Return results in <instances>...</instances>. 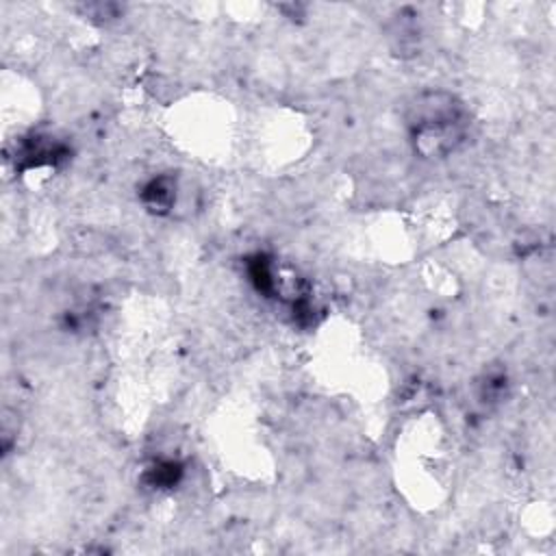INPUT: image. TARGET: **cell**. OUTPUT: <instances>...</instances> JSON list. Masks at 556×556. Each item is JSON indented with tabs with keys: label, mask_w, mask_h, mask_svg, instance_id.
<instances>
[{
	"label": "cell",
	"mask_w": 556,
	"mask_h": 556,
	"mask_svg": "<svg viewBox=\"0 0 556 556\" xmlns=\"http://www.w3.org/2000/svg\"><path fill=\"white\" fill-rule=\"evenodd\" d=\"M463 106L450 93H424L408 111L417 150L426 156H443L463 141Z\"/></svg>",
	"instance_id": "1"
}]
</instances>
